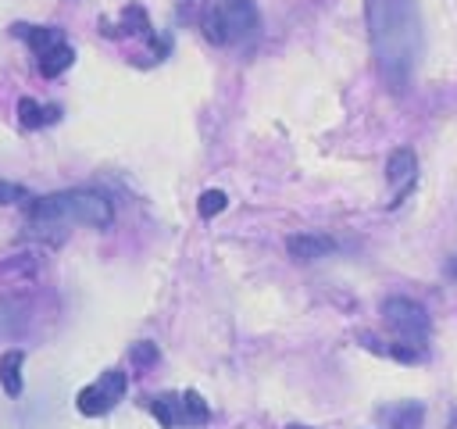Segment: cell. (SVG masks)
I'll return each instance as SVG.
<instances>
[{
  "label": "cell",
  "instance_id": "obj_1",
  "mask_svg": "<svg viewBox=\"0 0 457 429\" xmlns=\"http://www.w3.org/2000/svg\"><path fill=\"white\" fill-rule=\"evenodd\" d=\"M368 32L378 72L393 93H403L421 57V18L414 0H368Z\"/></svg>",
  "mask_w": 457,
  "mask_h": 429
},
{
  "label": "cell",
  "instance_id": "obj_2",
  "mask_svg": "<svg viewBox=\"0 0 457 429\" xmlns=\"http://www.w3.org/2000/svg\"><path fill=\"white\" fill-rule=\"evenodd\" d=\"M32 222L39 225H68V222H82L93 229H107L114 222V207L104 193L96 189H61L50 197H39L29 207Z\"/></svg>",
  "mask_w": 457,
  "mask_h": 429
},
{
  "label": "cell",
  "instance_id": "obj_3",
  "mask_svg": "<svg viewBox=\"0 0 457 429\" xmlns=\"http://www.w3.org/2000/svg\"><path fill=\"white\" fill-rule=\"evenodd\" d=\"M200 29L214 46L239 43L257 29V7L253 0H207Z\"/></svg>",
  "mask_w": 457,
  "mask_h": 429
},
{
  "label": "cell",
  "instance_id": "obj_4",
  "mask_svg": "<svg viewBox=\"0 0 457 429\" xmlns=\"http://www.w3.org/2000/svg\"><path fill=\"white\" fill-rule=\"evenodd\" d=\"M382 322L400 343H411V347H421L428 336V311L411 297H386Z\"/></svg>",
  "mask_w": 457,
  "mask_h": 429
},
{
  "label": "cell",
  "instance_id": "obj_5",
  "mask_svg": "<svg viewBox=\"0 0 457 429\" xmlns=\"http://www.w3.org/2000/svg\"><path fill=\"white\" fill-rule=\"evenodd\" d=\"M125 386H129V379H125V372L121 368H107L93 386H86V390H79V397H75V408L82 411V415H89V418H96V415H107L121 397H125Z\"/></svg>",
  "mask_w": 457,
  "mask_h": 429
},
{
  "label": "cell",
  "instance_id": "obj_6",
  "mask_svg": "<svg viewBox=\"0 0 457 429\" xmlns=\"http://www.w3.org/2000/svg\"><path fill=\"white\" fill-rule=\"evenodd\" d=\"M286 250L296 261H314V257L332 254L336 250V240L332 236H321V232H296V236L286 240Z\"/></svg>",
  "mask_w": 457,
  "mask_h": 429
},
{
  "label": "cell",
  "instance_id": "obj_7",
  "mask_svg": "<svg viewBox=\"0 0 457 429\" xmlns=\"http://www.w3.org/2000/svg\"><path fill=\"white\" fill-rule=\"evenodd\" d=\"M414 172H418V157H414V150H411V147H400V150H393V154H389V161H386V179H389V186H393V189L411 186Z\"/></svg>",
  "mask_w": 457,
  "mask_h": 429
},
{
  "label": "cell",
  "instance_id": "obj_8",
  "mask_svg": "<svg viewBox=\"0 0 457 429\" xmlns=\"http://www.w3.org/2000/svg\"><path fill=\"white\" fill-rule=\"evenodd\" d=\"M14 32L29 39V46L36 50V57H39L43 50H50V46L64 43V32H61V29H54V25H39V29H29V25H14Z\"/></svg>",
  "mask_w": 457,
  "mask_h": 429
},
{
  "label": "cell",
  "instance_id": "obj_9",
  "mask_svg": "<svg viewBox=\"0 0 457 429\" xmlns=\"http://www.w3.org/2000/svg\"><path fill=\"white\" fill-rule=\"evenodd\" d=\"M21 361H25L21 350H7V354L0 358V386H4L11 397L21 393Z\"/></svg>",
  "mask_w": 457,
  "mask_h": 429
},
{
  "label": "cell",
  "instance_id": "obj_10",
  "mask_svg": "<svg viewBox=\"0 0 457 429\" xmlns=\"http://www.w3.org/2000/svg\"><path fill=\"white\" fill-rule=\"evenodd\" d=\"M21 325H25V304L14 297H0V340L18 336Z\"/></svg>",
  "mask_w": 457,
  "mask_h": 429
},
{
  "label": "cell",
  "instance_id": "obj_11",
  "mask_svg": "<svg viewBox=\"0 0 457 429\" xmlns=\"http://www.w3.org/2000/svg\"><path fill=\"white\" fill-rule=\"evenodd\" d=\"M71 61H75V50H71L68 43H57V46H50V50L39 54V72H43L46 79H54V75H61Z\"/></svg>",
  "mask_w": 457,
  "mask_h": 429
},
{
  "label": "cell",
  "instance_id": "obj_12",
  "mask_svg": "<svg viewBox=\"0 0 457 429\" xmlns=\"http://www.w3.org/2000/svg\"><path fill=\"white\" fill-rule=\"evenodd\" d=\"M150 411H154V418H157L164 429H179V425H182L179 393H164V397H154V400H150Z\"/></svg>",
  "mask_w": 457,
  "mask_h": 429
},
{
  "label": "cell",
  "instance_id": "obj_13",
  "mask_svg": "<svg viewBox=\"0 0 457 429\" xmlns=\"http://www.w3.org/2000/svg\"><path fill=\"white\" fill-rule=\"evenodd\" d=\"M18 114H21V125H25V129H36V125L57 122L61 107H39L32 97H21V100H18Z\"/></svg>",
  "mask_w": 457,
  "mask_h": 429
},
{
  "label": "cell",
  "instance_id": "obj_14",
  "mask_svg": "<svg viewBox=\"0 0 457 429\" xmlns=\"http://www.w3.org/2000/svg\"><path fill=\"white\" fill-rule=\"evenodd\" d=\"M179 408H182V425H204L211 418L207 411V400L196 393V390H186L179 393Z\"/></svg>",
  "mask_w": 457,
  "mask_h": 429
},
{
  "label": "cell",
  "instance_id": "obj_15",
  "mask_svg": "<svg viewBox=\"0 0 457 429\" xmlns=\"http://www.w3.org/2000/svg\"><path fill=\"white\" fill-rule=\"evenodd\" d=\"M421 418H425V408H421L418 400H407V404L386 411L389 429H421Z\"/></svg>",
  "mask_w": 457,
  "mask_h": 429
},
{
  "label": "cell",
  "instance_id": "obj_16",
  "mask_svg": "<svg viewBox=\"0 0 457 429\" xmlns=\"http://www.w3.org/2000/svg\"><path fill=\"white\" fill-rule=\"evenodd\" d=\"M32 275H36V261L29 254H14V257H4L0 261V282L7 279V286L11 282H21V279H32Z\"/></svg>",
  "mask_w": 457,
  "mask_h": 429
},
{
  "label": "cell",
  "instance_id": "obj_17",
  "mask_svg": "<svg viewBox=\"0 0 457 429\" xmlns=\"http://www.w3.org/2000/svg\"><path fill=\"white\" fill-rule=\"evenodd\" d=\"M225 207H228V197H225L221 189H204V193H200V200H196L200 218H214V214H221Z\"/></svg>",
  "mask_w": 457,
  "mask_h": 429
},
{
  "label": "cell",
  "instance_id": "obj_18",
  "mask_svg": "<svg viewBox=\"0 0 457 429\" xmlns=\"http://www.w3.org/2000/svg\"><path fill=\"white\" fill-rule=\"evenodd\" d=\"M146 29H150L146 11H143L139 4H129V7L121 11V32H146Z\"/></svg>",
  "mask_w": 457,
  "mask_h": 429
},
{
  "label": "cell",
  "instance_id": "obj_19",
  "mask_svg": "<svg viewBox=\"0 0 457 429\" xmlns=\"http://www.w3.org/2000/svg\"><path fill=\"white\" fill-rule=\"evenodd\" d=\"M21 200H32V197H29V189H25V186H18V182L0 179V207H4V204H21Z\"/></svg>",
  "mask_w": 457,
  "mask_h": 429
},
{
  "label": "cell",
  "instance_id": "obj_20",
  "mask_svg": "<svg viewBox=\"0 0 457 429\" xmlns=\"http://www.w3.org/2000/svg\"><path fill=\"white\" fill-rule=\"evenodd\" d=\"M132 361L136 365H154L157 361V347L154 343H136L132 347Z\"/></svg>",
  "mask_w": 457,
  "mask_h": 429
},
{
  "label": "cell",
  "instance_id": "obj_21",
  "mask_svg": "<svg viewBox=\"0 0 457 429\" xmlns=\"http://www.w3.org/2000/svg\"><path fill=\"white\" fill-rule=\"evenodd\" d=\"M289 429H307V425H289Z\"/></svg>",
  "mask_w": 457,
  "mask_h": 429
}]
</instances>
